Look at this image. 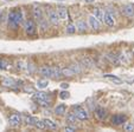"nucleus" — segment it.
Instances as JSON below:
<instances>
[{"mask_svg": "<svg viewBox=\"0 0 134 132\" xmlns=\"http://www.w3.org/2000/svg\"><path fill=\"white\" fill-rule=\"evenodd\" d=\"M62 76H65V77H72V76H75V72H74L70 67H65V68H62Z\"/></svg>", "mask_w": 134, "mask_h": 132, "instance_id": "nucleus-20", "label": "nucleus"}, {"mask_svg": "<svg viewBox=\"0 0 134 132\" xmlns=\"http://www.w3.org/2000/svg\"><path fill=\"white\" fill-rule=\"evenodd\" d=\"M122 13L128 18H134V4H126L122 7Z\"/></svg>", "mask_w": 134, "mask_h": 132, "instance_id": "nucleus-5", "label": "nucleus"}, {"mask_svg": "<svg viewBox=\"0 0 134 132\" xmlns=\"http://www.w3.org/2000/svg\"><path fill=\"white\" fill-rule=\"evenodd\" d=\"M48 17L51 24H53V25H58L59 24V17L57 14V11H49Z\"/></svg>", "mask_w": 134, "mask_h": 132, "instance_id": "nucleus-9", "label": "nucleus"}, {"mask_svg": "<svg viewBox=\"0 0 134 132\" xmlns=\"http://www.w3.org/2000/svg\"><path fill=\"white\" fill-rule=\"evenodd\" d=\"M33 125H35L37 129H39V130H44V129H45V124H44V122H43V120L37 119V118L35 119V124H33Z\"/></svg>", "mask_w": 134, "mask_h": 132, "instance_id": "nucleus-23", "label": "nucleus"}, {"mask_svg": "<svg viewBox=\"0 0 134 132\" xmlns=\"http://www.w3.org/2000/svg\"><path fill=\"white\" fill-rule=\"evenodd\" d=\"M39 23H41L42 30H43V31H46V27H48V26H46V23H45V21H44V20H42V21H39Z\"/></svg>", "mask_w": 134, "mask_h": 132, "instance_id": "nucleus-34", "label": "nucleus"}, {"mask_svg": "<svg viewBox=\"0 0 134 132\" xmlns=\"http://www.w3.org/2000/svg\"><path fill=\"white\" fill-rule=\"evenodd\" d=\"M103 21L108 27H113V26L115 25V17H114L113 14H110V13H108V12H104Z\"/></svg>", "mask_w": 134, "mask_h": 132, "instance_id": "nucleus-8", "label": "nucleus"}, {"mask_svg": "<svg viewBox=\"0 0 134 132\" xmlns=\"http://www.w3.org/2000/svg\"><path fill=\"white\" fill-rule=\"evenodd\" d=\"M35 119L36 118H33V117H26V123L29 125H33L35 124Z\"/></svg>", "mask_w": 134, "mask_h": 132, "instance_id": "nucleus-33", "label": "nucleus"}, {"mask_svg": "<svg viewBox=\"0 0 134 132\" xmlns=\"http://www.w3.org/2000/svg\"><path fill=\"white\" fill-rule=\"evenodd\" d=\"M37 86L39 87V89H45V87L48 86V80H38Z\"/></svg>", "mask_w": 134, "mask_h": 132, "instance_id": "nucleus-30", "label": "nucleus"}, {"mask_svg": "<svg viewBox=\"0 0 134 132\" xmlns=\"http://www.w3.org/2000/svg\"><path fill=\"white\" fill-rule=\"evenodd\" d=\"M44 124H45V129H49V130H56L58 127V125L56 124L53 120L51 119H43Z\"/></svg>", "mask_w": 134, "mask_h": 132, "instance_id": "nucleus-14", "label": "nucleus"}, {"mask_svg": "<svg viewBox=\"0 0 134 132\" xmlns=\"http://www.w3.org/2000/svg\"><path fill=\"white\" fill-rule=\"evenodd\" d=\"M25 31L29 35H33L36 33V24L32 19L27 20L25 23Z\"/></svg>", "mask_w": 134, "mask_h": 132, "instance_id": "nucleus-7", "label": "nucleus"}, {"mask_svg": "<svg viewBox=\"0 0 134 132\" xmlns=\"http://www.w3.org/2000/svg\"><path fill=\"white\" fill-rule=\"evenodd\" d=\"M4 21V12L0 13V23H3Z\"/></svg>", "mask_w": 134, "mask_h": 132, "instance_id": "nucleus-36", "label": "nucleus"}, {"mask_svg": "<svg viewBox=\"0 0 134 132\" xmlns=\"http://www.w3.org/2000/svg\"><path fill=\"white\" fill-rule=\"evenodd\" d=\"M104 78H106V79H108V80H110V81H113V83H115V84H118V85L122 83V80L120 79L119 77L113 76V74H104Z\"/></svg>", "mask_w": 134, "mask_h": 132, "instance_id": "nucleus-18", "label": "nucleus"}, {"mask_svg": "<svg viewBox=\"0 0 134 132\" xmlns=\"http://www.w3.org/2000/svg\"><path fill=\"white\" fill-rule=\"evenodd\" d=\"M87 28H88V24L84 21V20H79L77 24H76V30H79L80 32H86Z\"/></svg>", "mask_w": 134, "mask_h": 132, "instance_id": "nucleus-13", "label": "nucleus"}, {"mask_svg": "<svg viewBox=\"0 0 134 132\" xmlns=\"http://www.w3.org/2000/svg\"><path fill=\"white\" fill-rule=\"evenodd\" d=\"M70 68L75 72V74H79V73H81V68H80V66L77 64H72L70 66Z\"/></svg>", "mask_w": 134, "mask_h": 132, "instance_id": "nucleus-29", "label": "nucleus"}, {"mask_svg": "<svg viewBox=\"0 0 134 132\" xmlns=\"http://www.w3.org/2000/svg\"><path fill=\"white\" fill-rule=\"evenodd\" d=\"M21 12L20 10H13L8 14V25L12 26V28H17L18 24L21 23Z\"/></svg>", "mask_w": 134, "mask_h": 132, "instance_id": "nucleus-1", "label": "nucleus"}, {"mask_svg": "<svg viewBox=\"0 0 134 132\" xmlns=\"http://www.w3.org/2000/svg\"><path fill=\"white\" fill-rule=\"evenodd\" d=\"M52 71H53V68L49 67V66H43V67L39 68V73L45 76V77H52Z\"/></svg>", "mask_w": 134, "mask_h": 132, "instance_id": "nucleus-12", "label": "nucleus"}, {"mask_svg": "<svg viewBox=\"0 0 134 132\" xmlns=\"http://www.w3.org/2000/svg\"><path fill=\"white\" fill-rule=\"evenodd\" d=\"M53 71H52V77L55 78H59L62 76V70L59 67H52Z\"/></svg>", "mask_w": 134, "mask_h": 132, "instance_id": "nucleus-24", "label": "nucleus"}, {"mask_svg": "<svg viewBox=\"0 0 134 132\" xmlns=\"http://www.w3.org/2000/svg\"><path fill=\"white\" fill-rule=\"evenodd\" d=\"M107 57H108L113 62H115V64H119V62H120L119 57H118V55H115V54H113V53H109V54L107 55Z\"/></svg>", "mask_w": 134, "mask_h": 132, "instance_id": "nucleus-28", "label": "nucleus"}, {"mask_svg": "<svg viewBox=\"0 0 134 132\" xmlns=\"http://www.w3.org/2000/svg\"><path fill=\"white\" fill-rule=\"evenodd\" d=\"M124 130H125V131H127V132L134 131V125H133V123L125 122V123H124Z\"/></svg>", "mask_w": 134, "mask_h": 132, "instance_id": "nucleus-22", "label": "nucleus"}, {"mask_svg": "<svg viewBox=\"0 0 134 132\" xmlns=\"http://www.w3.org/2000/svg\"><path fill=\"white\" fill-rule=\"evenodd\" d=\"M76 119H77V118L75 117L74 113H69V115H66V122L70 123V124H74V123L76 122Z\"/></svg>", "mask_w": 134, "mask_h": 132, "instance_id": "nucleus-25", "label": "nucleus"}, {"mask_svg": "<svg viewBox=\"0 0 134 132\" xmlns=\"http://www.w3.org/2000/svg\"><path fill=\"white\" fill-rule=\"evenodd\" d=\"M126 119H127L126 116H124V115H115L111 118V122H113L114 125H121L126 122Z\"/></svg>", "mask_w": 134, "mask_h": 132, "instance_id": "nucleus-10", "label": "nucleus"}, {"mask_svg": "<svg viewBox=\"0 0 134 132\" xmlns=\"http://www.w3.org/2000/svg\"><path fill=\"white\" fill-rule=\"evenodd\" d=\"M8 122H10V125H12V126H19L21 123V116L19 115V113H13V115L10 116V118H8Z\"/></svg>", "mask_w": 134, "mask_h": 132, "instance_id": "nucleus-6", "label": "nucleus"}, {"mask_svg": "<svg viewBox=\"0 0 134 132\" xmlns=\"http://www.w3.org/2000/svg\"><path fill=\"white\" fill-rule=\"evenodd\" d=\"M5 1H10V0H5Z\"/></svg>", "mask_w": 134, "mask_h": 132, "instance_id": "nucleus-38", "label": "nucleus"}, {"mask_svg": "<svg viewBox=\"0 0 134 132\" xmlns=\"http://www.w3.org/2000/svg\"><path fill=\"white\" fill-rule=\"evenodd\" d=\"M93 15L96 18L97 20L100 21H103V15H104V12L101 10V8H94L93 11Z\"/></svg>", "mask_w": 134, "mask_h": 132, "instance_id": "nucleus-15", "label": "nucleus"}, {"mask_svg": "<svg viewBox=\"0 0 134 132\" xmlns=\"http://www.w3.org/2000/svg\"><path fill=\"white\" fill-rule=\"evenodd\" d=\"M96 116H97V118L99 119H104L106 118V116H107V111L104 109H102V107H99V109L96 110Z\"/></svg>", "mask_w": 134, "mask_h": 132, "instance_id": "nucleus-19", "label": "nucleus"}, {"mask_svg": "<svg viewBox=\"0 0 134 132\" xmlns=\"http://www.w3.org/2000/svg\"><path fill=\"white\" fill-rule=\"evenodd\" d=\"M59 97H61V99L65 100V99H68V98L70 97V95H69V92H66V91H62V92L59 93Z\"/></svg>", "mask_w": 134, "mask_h": 132, "instance_id": "nucleus-31", "label": "nucleus"}, {"mask_svg": "<svg viewBox=\"0 0 134 132\" xmlns=\"http://www.w3.org/2000/svg\"><path fill=\"white\" fill-rule=\"evenodd\" d=\"M62 87H64V89H68L69 84H66V83H63V84H62Z\"/></svg>", "mask_w": 134, "mask_h": 132, "instance_id": "nucleus-37", "label": "nucleus"}, {"mask_svg": "<svg viewBox=\"0 0 134 132\" xmlns=\"http://www.w3.org/2000/svg\"><path fill=\"white\" fill-rule=\"evenodd\" d=\"M74 115H75V117L80 120H86V119H88V117H89L88 112L81 106H75L74 107Z\"/></svg>", "mask_w": 134, "mask_h": 132, "instance_id": "nucleus-2", "label": "nucleus"}, {"mask_svg": "<svg viewBox=\"0 0 134 132\" xmlns=\"http://www.w3.org/2000/svg\"><path fill=\"white\" fill-rule=\"evenodd\" d=\"M65 111H66V107H65V105L64 104H59V105H57V106L55 107V113L56 115H64L65 113Z\"/></svg>", "mask_w": 134, "mask_h": 132, "instance_id": "nucleus-17", "label": "nucleus"}, {"mask_svg": "<svg viewBox=\"0 0 134 132\" xmlns=\"http://www.w3.org/2000/svg\"><path fill=\"white\" fill-rule=\"evenodd\" d=\"M82 62H83L84 66H87V67H93L94 66V61L89 57H84L83 59H82Z\"/></svg>", "mask_w": 134, "mask_h": 132, "instance_id": "nucleus-21", "label": "nucleus"}, {"mask_svg": "<svg viewBox=\"0 0 134 132\" xmlns=\"http://www.w3.org/2000/svg\"><path fill=\"white\" fill-rule=\"evenodd\" d=\"M3 85H5V86H13L14 85V80L10 79V78H5L3 80Z\"/></svg>", "mask_w": 134, "mask_h": 132, "instance_id": "nucleus-27", "label": "nucleus"}, {"mask_svg": "<svg viewBox=\"0 0 134 132\" xmlns=\"http://www.w3.org/2000/svg\"><path fill=\"white\" fill-rule=\"evenodd\" d=\"M57 14H58L59 19L65 20L66 18H68V10H66L65 7H58V10H57Z\"/></svg>", "mask_w": 134, "mask_h": 132, "instance_id": "nucleus-16", "label": "nucleus"}, {"mask_svg": "<svg viewBox=\"0 0 134 132\" xmlns=\"http://www.w3.org/2000/svg\"><path fill=\"white\" fill-rule=\"evenodd\" d=\"M88 25L90 26L94 31H99L100 28H101V21L97 20L94 15H90V17L88 18Z\"/></svg>", "mask_w": 134, "mask_h": 132, "instance_id": "nucleus-4", "label": "nucleus"}, {"mask_svg": "<svg viewBox=\"0 0 134 132\" xmlns=\"http://www.w3.org/2000/svg\"><path fill=\"white\" fill-rule=\"evenodd\" d=\"M33 98H35V99H37L38 103H39L41 105H44V106L49 105V104H50V102H51L50 98H48V95H46V93H44V92L35 93Z\"/></svg>", "mask_w": 134, "mask_h": 132, "instance_id": "nucleus-3", "label": "nucleus"}, {"mask_svg": "<svg viewBox=\"0 0 134 132\" xmlns=\"http://www.w3.org/2000/svg\"><path fill=\"white\" fill-rule=\"evenodd\" d=\"M64 131L65 132H74V131H76V129H75V126H72V125H68V126L64 127Z\"/></svg>", "mask_w": 134, "mask_h": 132, "instance_id": "nucleus-32", "label": "nucleus"}, {"mask_svg": "<svg viewBox=\"0 0 134 132\" xmlns=\"http://www.w3.org/2000/svg\"><path fill=\"white\" fill-rule=\"evenodd\" d=\"M76 32V26L72 25V24H69L68 26H66V33H69V34H72V33Z\"/></svg>", "mask_w": 134, "mask_h": 132, "instance_id": "nucleus-26", "label": "nucleus"}, {"mask_svg": "<svg viewBox=\"0 0 134 132\" xmlns=\"http://www.w3.org/2000/svg\"><path fill=\"white\" fill-rule=\"evenodd\" d=\"M32 13H33V17L38 20V21H42L43 20V12H42V8L38 7V6H35L32 10Z\"/></svg>", "mask_w": 134, "mask_h": 132, "instance_id": "nucleus-11", "label": "nucleus"}, {"mask_svg": "<svg viewBox=\"0 0 134 132\" xmlns=\"http://www.w3.org/2000/svg\"><path fill=\"white\" fill-rule=\"evenodd\" d=\"M5 64H6V62L4 61V60L0 59V67H1V68H7V67L5 66Z\"/></svg>", "mask_w": 134, "mask_h": 132, "instance_id": "nucleus-35", "label": "nucleus"}]
</instances>
